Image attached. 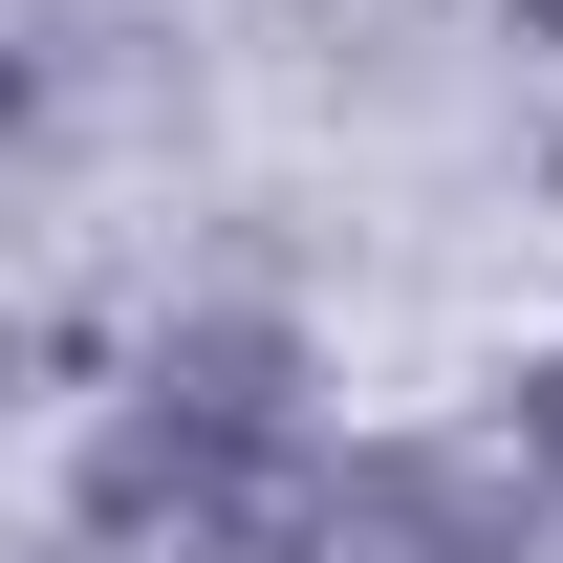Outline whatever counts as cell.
Wrapping results in <instances>:
<instances>
[{
    "mask_svg": "<svg viewBox=\"0 0 563 563\" xmlns=\"http://www.w3.org/2000/svg\"><path fill=\"white\" fill-rule=\"evenodd\" d=\"M282 498H303V325H261V303L152 325L87 433V520L109 542H261Z\"/></svg>",
    "mask_w": 563,
    "mask_h": 563,
    "instance_id": "1",
    "label": "cell"
},
{
    "mask_svg": "<svg viewBox=\"0 0 563 563\" xmlns=\"http://www.w3.org/2000/svg\"><path fill=\"white\" fill-rule=\"evenodd\" d=\"M261 563H520V455L390 433V455H347V477H303V498H282Z\"/></svg>",
    "mask_w": 563,
    "mask_h": 563,
    "instance_id": "2",
    "label": "cell"
},
{
    "mask_svg": "<svg viewBox=\"0 0 563 563\" xmlns=\"http://www.w3.org/2000/svg\"><path fill=\"white\" fill-rule=\"evenodd\" d=\"M498 455H520V477L563 498V368H520V390H498Z\"/></svg>",
    "mask_w": 563,
    "mask_h": 563,
    "instance_id": "3",
    "label": "cell"
},
{
    "mask_svg": "<svg viewBox=\"0 0 563 563\" xmlns=\"http://www.w3.org/2000/svg\"><path fill=\"white\" fill-rule=\"evenodd\" d=\"M520 22H563V0H520Z\"/></svg>",
    "mask_w": 563,
    "mask_h": 563,
    "instance_id": "4",
    "label": "cell"
}]
</instances>
